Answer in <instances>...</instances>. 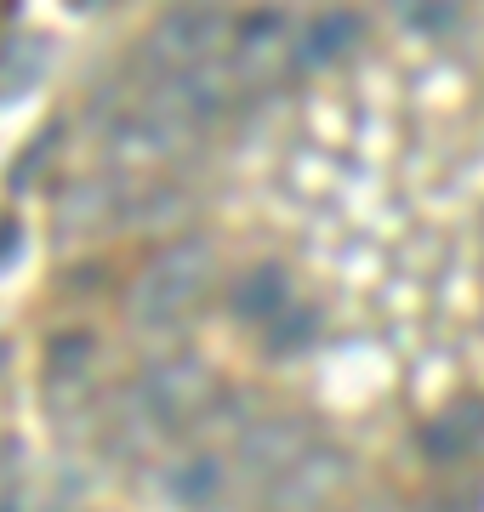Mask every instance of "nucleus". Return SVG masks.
<instances>
[{"instance_id":"6e6552de","label":"nucleus","mask_w":484,"mask_h":512,"mask_svg":"<svg viewBox=\"0 0 484 512\" xmlns=\"http://www.w3.org/2000/svg\"><path fill=\"white\" fill-rule=\"evenodd\" d=\"M484 439V404H462V410H450V416H439L422 433V444H428V456H439V461H456V456H467L473 444Z\"/></svg>"},{"instance_id":"423d86ee","label":"nucleus","mask_w":484,"mask_h":512,"mask_svg":"<svg viewBox=\"0 0 484 512\" xmlns=\"http://www.w3.org/2000/svg\"><path fill=\"white\" fill-rule=\"evenodd\" d=\"M359 29H365V23H359L354 12H319V18L297 35V69H331V63H342V57L354 52Z\"/></svg>"},{"instance_id":"f03ea898","label":"nucleus","mask_w":484,"mask_h":512,"mask_svg":"<svg viewBox=\"0 0 484 512\" xmlns=\"http://www.w3.org/2000/svg\"><path fill=\"white\" fill-rule=\"evenodd\" d=\"M234 35V23L223 12H205V6H183V12H166V18L149 29V63L160 74H194L211 69L223 40Z\"/></svg>"},{"instance_id":"39448f33","label":"nucleus","mask_w":484,"mask_h":512,"mask_svg":"<svg viewBox=\"0 0 484 512\" xmlns=\"http://www.w3.org/2000/svg\"><path fill=\"white\" fill-rule=\"evenodd\" d=\"M308 450H314V439H308V427L291 421V416H274V421H262V427H251L245 444H240L245 467H251V473H268V484H274L291 461L308 456Z\"/></svg>"},{"instance_id":"1a4fd4ad","label":"nucleus","mask_w":484,"mask_h":512,"mask_svg":"<svg viewBox=\"0 0 484 512\" xmlns=\"http://www.w3.org/2000/svg\"><path fill=\"white\" fill-rule=\"evenodd\" d=\"M166 490H171V501L177 507H211L217 501V490H223V461L217 456H188V461H177L166 473Z\"/></svg>"},{"instance_id":"20e7f679","label":"nucleus","mask_w":484,"mask_h":512,"mask_svg":"<svg viewBox=\"0 0 484 512\" xmlns=\"http://www.w3.org/2000/svg\"><path fill=\"white\" fill-rule=\"evenodd\" d=\"M342 478H348V456L331 450V444H314L308 456L291 461V467L268 484L262 507L268 512H314V507H325V501L342 490Z\"/></svg>"},{"instance_id":"7ed1b4c3","label":"nucleus","mask_w":484,"mask_h":512,"mask_svg":"<svg viewBox=\"0 0 484 512\" xmlns=\"http://www.w3.org/2000/svg\"><path fill=\"white\" fill-rule=\"evenodd\" d=\"M211 399H217V382H211V370H205L200 359H160V365H149L143 382H137V404H143L160 427L194 421Z\"/></svg>"},{"instance_id":"0eeeda50","label":"nucleus","mask_w":484,"mask_h":512,"mask_svg":"<svg viewBox=\"0 0 484 512\" xmlns=\"http://www.w3.org/2000/svg\"><path fill=\"white\" fill-rule=\"evenodd\" d=\"M285 302H291V279H285L280 262L251 268V274L234 285V313H240V319H251V325H262V330L285 313Z\"/></svg>"},{"instance_id":"9d476101","label":"nucleus","mask_w":484,"mask_h":512,"mask_svg":"<svg viewBox=\"0 0 484 512\" xmlns=\"http://www.w3.org/2000/svg\"><path fill=\"white\" fill-rule=\"evenodd\" d=\"M314 330H319V313L314 308H308V313H280V319L268 325V348L291 353V348H302V342H314Z\"/></svg>"},{"instance_id":"9b49d317","label":"nucleus","mask_w":484,"mask_h":512,"mask_svg":"<svg viewBox=\"0 0 484 512\" xmlns=\"http://www.w3.org/2000/svg\"><path fill=\"white\" fill-rule=\"evenodd\" d=\"M410 23H422V29H450V18H456V12H405Z\"/></svg>"},{"instance_id":"f257e3e1","label":"nucleus","mask_w":484,"mask_h":512,"mask_svg":"<svg viewBox=\"0 0 484 512\" xmlns=\"http://www.w3.org/2000/svg\"><path fill=\"white\" fill-rule=\"evenodd\" d=\"M211 274H217V251H211L200 234L171 239L166 251H154L149 262L137 268V279H131V291H126L131 319L143 330L177 325V319L211 291Z\"/></svg>"}]
</instances>
